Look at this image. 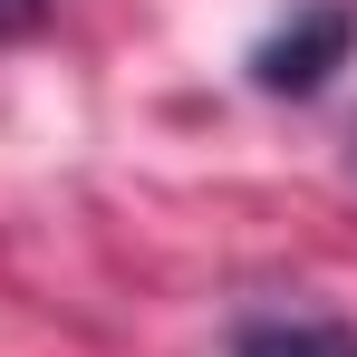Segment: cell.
<instances>
[{"label": "cell", "mask_w": 357, "mask_h": 357, "mask_svg": "<svg viewBox=\"0 0 357 357\" xmlns=\"http://www.w3.org/2000/svg\"><path fill=\"white\" fill-rule=\"evenodd\" d=\"M39 20H49V0H0V39H29Z\"/></svg>", "instance_id": "3957f363"}, {"label": "cell", "mask_w": 357, "mask_h": 357, "mask_svg": "<svg viewBox=\"0 0 357 357\" xmlns=\"http://www.w3.org/2000/svg\"><path fill=\"white\" fill-rule=\"evenodd\" d=\"M348 49H357V10H299L290 29H271L251 49V77L271 97H319L328 68H348Z\"/></svg>", "instance_id": "6da1fadb"}, {"label": "cell", "mask_w": 357, "mask_h": 357, "mask_svg": "<svg viewBox=\"0 0 357 357\" xmlns=\"http://www.w3.org/2000/svg\"><path fill=\"white\" fill-rule=\"evenodd\" d=\"M232 357H357L348 319H241Z\"/></svg>", "instance_id": "7a4b0ae2"}]
</instances>
